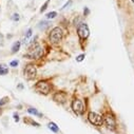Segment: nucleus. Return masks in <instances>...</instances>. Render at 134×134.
I'll use <instances>...</instances> for the list:
<instances>
[{
	"label": "nucleus",
	"instance_id": "15",
	"mask_svg": "<svg viewBox=\"0 0 134 134\" xmlns=\"http://www.w3.org/2000/svg\"><path fill=\"white\" fill-rule=\"evenodd\" d=\"M49 2H50V0H47L46 1V3H44V4L41 6V9H40V12L42 13V12H44L47 10V8H48V5H49Z\"/></svg>",
	"mask_w": 134,
	"mask_h": 134
},
{
	"label": "nucleus",
	"instance_id": "26",
	"mask_svg": "<svg viewBox=\"0 0 134 134\" xmlns=\"http://www.w3.org/2000/svg\"><path fill=\"white\" fill-rule=\"evenodd\" d=\"M132 2H134V0H132Z\"/></svg>",
	"mask_w": 134,
	"mask_h": 134
},
{
	"label": "nucleus",
	"instance_id": "1",
	"mask_svg": "<svg viewBox=\"0 0 134 134\" xmlns=\"http://www.w3.org/2000/svg\"><path fill=\"white\" fill-rule=\"evenodd\" d=\"M103 117H104V124L106 125L107 128L109 129L110 131H115L117 124H116V119L113 114L107 113V114H105Z\"/></svg>",
	"mask_w": 134,
	"mask_h": 134
},
{
	"label": "nucleus",
	"instance_id": "22",
	"mask_svg": "<svg viewBox=\"0 0 134 134\" xmlns=\"http://www.w3.org/2000/svg\"><path fill=\"white\" fill-rule=\"evenodd\" d=\"M14 119H15V122L16 123H18L19 122V116H18V114H14Z\"/></svg>",
	"mask_w": 134,
	"mask_h": 134
},
{
	"label": "nucleus",
	"instance_id": "10",
	"mask_svg": "<svg viewBox=\"0 0 134 134\" xmlns=\"http://www.w3.org/2000/svg\"><path fill=\"white\" fill-rule=\"evenodd\" d=\"M48 127H49L50 130H52V131L55 132V133H57V132L59 131V128L56 126V124H54V123H50L49 125H48Z\"/></svg>",
	"mask_w": 134,
	"mask_h": 134
},
{
	"label": "nucleus",
	"instance_id": "5",
	"mask_svg": "<svg viewBox=\"0 0 134 134\" xmlns=\"http://www.w3.org/2000/svg\"><path fill=\"white\" fill-rule=\"evenodd\" d=\"M72 109L74 111L75 114H77V115H82V114L85 113V106H84V103H82L81 100L79 99H75L73 100L72 103Z\"/></svg>",
	"mask_w": 134,
	"mask_h": 134
},
{
	"label": "nucleus",
	"instance_id": "6",
	"mask_svg": "<svg viewBox=\"0 0 134 134\" xmlns=\"http://www.w3.org/2000/svg\"><path fill=\"white\" fill-rule=\"evenodd\" d=\"M42 54H43V50L41 49V47L36 46L33 50H31L25 56L29 57L30 59H38V58H40V57L42 56Z\"/></svg>",
	"mask_w": 134,
	"mask_h": 134
},
{
	"label": "nucleus",
	"instance_id": "2",
	"mask_svg": "<svg viewBox=\"0 0 134 134\" xmlns=\"http://www.w3.org/2000/svg\"><path fill=\"white\" fill-rule=\"evenodd\" d=\"M88 119L93 126L96 127H101L104 125V117L99 115V114L95 112H90L88 114Z\"/></svg>",
	"mask_w": 134,
	"mask_h": 134
},
{
	"label": "nucleus",
	"instance_id": "3",
	"mask_svg": "<svg viewBox=\"0 0 134 134\" xmlns=\"http://www.w3.org/2000/svg\"><path fill=\"white\" fill-rule=\"evenodd\" d=\"M62 36H63V32L60 28H54L52 31H51V34H50V40L53 41L54 43H57L59 42L60 40L62 39Z\"/></svg>",
	"mask_w": 134,
	"mask_h": 134
},
{
	"label": "nucleus",
	"instance_id": "16",
	"mask_svg": "<svg viewBox=\"0 0 134 134\" xmlns=\"http://www.w3.org/2000/svg\"><path fill=\"white\" fill-rule=\"evenodd\" d=\"M84 59H85V54H81V55H79V56L76 57V60H77L78 62L82 61V60H84Z\"/></svg>",
	"mask_w": 134,
	"mask_h": 134
},
{
	"label": "nucleus",
	"instance_id": "18",
	"mask_svg": "<svg viewBox=\"0 0 134 134\" xmlns=\"http://www.w3.org/2000/svg\"><path fill=\"white\" fill-rule=\"evenodd\" d=\"M10 66H11V67H14V68H15V67L18 66V61H17V60H13V61L10 63Z\"/></svg>",
	"mask_w": 134,
	"mask_h": 134
},
{
	"label": "nucleus",
	"instance_id": "14",
	"mask_svg": "<svg viewBox=\"0 0 134 134\" xmlns=\"http://www.w3.org/2000/svg\"><path fill=\"white\" fill-rule=\"evenodd\" d=\"M3 67L4 66H0V75H5L9 72V70L6 68H3Z\"/></svg>",
	"mask_w": 134,
	"mask_h": 134
},
{
	"label": "nucleus",
	"instance_id": "23",
	"mask_svg": "<svg viewBox=\"0 0 134 134\" xmlns=\"http://www.w3.org/2000/svg\"><path fill=\"white\" fill-rule=\"evenodd\" d=\"M71 3H72V1H71V0H70V1H69L68 3H66V4H65V5H63V6H62V10H63V9H66V8H67V6H69L70 4H71Z\"/></svg>",
	"mask_w": 134,
	"mask_h": 134
},
{
	"label": "nucleus",
	"instance_id": "8",
	"mask_svg": "<svg viewBox=\"0 0 134 134\" xmlns=\"http://www.w3.org/2000/svg\"><path fill=\"white\" fill-rule=\"evenodd\" d=\"M36 74H37V70H36V68H35L34 66H32V65H29L27 68H25V70H24V75L27 76L28 79L35 78Z\"/></svg>",
	"mask_w": 134,
	"mask_h": 134
},
{
	"label": "nucleus",
	"instance_id": "11",
	"mask_svg": "<svg viewBox=\"0 0 134 134\" xmlns=\"http://www.w3.org/2000/svg\"><path fill=\"white\" fill-rule=\"evenodd\" d=\"M19 49H20V42H19V41H17V42L14 43V46H13V48H12V53L18 52Z\"/></svg>",
	"mask_w": 134,
	"mask_h": 134
},
{
	"label": "nucleus",
	"instance_id": "19",
	"mask_svg": "<svg viewBox=\"0 0 134 134\" xmlns=\"http://www.w3.org/2000/svg\"><path fill=\"white\" fill-rule=\"evenodd\" d=\"M12 19L14 21H18L19 20V15L18 14H14V15H13V17H12Z\"/></svg>",
	"mask_w": 134,
	"mask_h": 134
},
{
	"label": "nucleus",
	"instance_id": "20",
	"mask_svg": "<svg viewBox=\"0 0 134 134\" xmlns=\"http://www.w3.org/2000/svg\"><path fill=\"white\" fill-rule=\"evenodd\" d=\"M89 13H90V11H89V9H88V8H85L84 15H85V16H88V15H89Z\"/></svg>",
	"mask_w": 134,
	"mask_h": 134
},
{
	"label": "nucleus",
	"instance_id": "13",
	"mask_svg": "<svg viewBox=\"0 0 134 134\" xmlns=\"http://www.w3.org/2000/svg\"><path fill=\"white\" fill-rule=\"evenodd\" d=\"M56 16H57L56 12H51V13H48L47 14V18L48 19H53V18H55Z\"/></svg>",
	"mask_w": 134,
	"mask_h": 134
},
{
	"label": "nucleus",
	"instance_id": "7",
	"mask_svg": "<svg viewBox=\"0 0 134 134\" xmlns=\"http://www.w3.org/2000/svg\"><path fill=\"white\" fill-rule=\"evenodd\" d=\"M77 34L78 36L81 38V39H86V38L89 37V34H90V31H89V28L86 23H80L78 25L77 29Z\"/></svg>",
	"mask_w": 134,
	"mask_h": 134
},
{
	"label": "nucleus",
	"instance_id": "21",
	"mask_svg": "<svg viewBox=\"0 0 134 134\" xmlns=\"http://www.w3.org/2000/svg\"><path fill=\"white\" fill-rule=\"evenodd\" d=\"M31 35H32V30H31V29H29V30H28V32H27V36H25V37H27V38H29V37L31 36Z\"/></svg>",
	"mask_w": 134,
	"mask_h": 134
},
{
	"label": "nucleus",
	"instance_id": "17",
	"mask_svg": "<svg viewBox=\"0 0 134 134\" xmlns=\"http://www.w3.org/2000/svg\"><path fill=\"white\" fill-rule=\"evenodd\" d=\"M48 25H49V23H48V22L42 21V22H40L39 28H40V29H42V28H48Z\"/></svg>",
	"mask_w": 134,
	"mask_h": 134
},
{
	"label": "nucleus",
	"instance_id": "12",
	"mask_svg": "<svg viewBox=\"0 0 134 134\" xmlns=\"http://www.w3.org/2000/svg\"><path fill=\"white\" fill-rule=\"evenodd\" d=\"M28 112L30 113V114H34V115H38V116H42L41 114L38 112V111L36 109H34V108H29L28 109Z\"/></svg>",
	"mask_w": 134,
	"mask_h": 134
},
{
	"label": "nucleus",
	"instance_id": "24",
	"mask_svg": "<svg viewBox=\"0 0 134 134\" xmlns=\"http://www.w3.org/2000/svg\"><path fill=\"white\" fill-rule=\"evenodd\" d=\"M5 99H6V98H3V99H2L1 101H0V106H2V105H4V104L6 103V100H5Z\"/></svg>",
	"mask_w": 134,
	"mask_h": 134
},
{
	"label": "nucleus",
	"instance_id": "25",
	"mask_svg": "<svg viewBox=\"0 0 134 134\" xmlns=\"http://www.w3.org/2000/svg\"><path fill=\"white\" fill-rule=\"evenodd\" d=\"M0 114H1V109H0Z\"/></svg>",
	"mask_w": 134,
	"mask_h": 134
},
{
	"label": "nucleus",
	"instance_id": "4",
	"mask_svg": "<svg viewBox=\"0 0 134 134\" xmlns=\"http://www.w3.org/2000/svg\"><path fill=\"white\" fill-rule=\"evenodd\" d=\"M35 89H36L39 93L44 94V95H48L51 92V86L49 82H47V81H38L36 86H35Z\"/></svg>",
	"mask_w": 134,
	"mask_h": 134
},
{
	"label": "nucleus",
	"instance_id": "9",
	"mask_svg": "<svg viewBox=\"0 0 134 134\" xmlns=\"http://www.w3.org/2000/svg\"><path fill=\"white\" fill-rule=\"evenodd\" d=\"M67 97H68V95L66 92H56L53 96V99L59 104H65L67 101Z\"/></svg>",
	"mask_w": 134,
	"mask_h": 134
}]
</instances>
